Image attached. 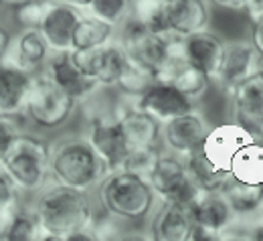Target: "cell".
Here are the masks:
<instances>
[{
    "mask_svg": "<svg viewBox=\"0 0 263 241\" xmlns=\"http://www.w3.org/2000/svg\"><path fill=\"white\" fill-rule=\"evenodd\" d=\"M21 205V191L0 162V211H14Z\"/></svg>",
    "mask_w": 263,
    "mask_h": 241,
    "instance_id": "35",
    "label": "cell"
},
{
    "mask_svg": "<svg viewBox=\"0 0 263 241\" xmlns=\"http://www.w3.org/2000/svg\"><path fill=\"white\" fill-rule=\"evenodd\" d=\"M211 23L209 0H166V33L172 36L206 31Z\"/></svg>",
    "mask_w": 263,
    "mask_h": 241,
    "instance_id": "17",
    "label": "cell"
},
{
    "mask_svg": "<svg viewBox=\"0 0 263 241\" xmlns=\"http://www.w3.org/2000/svg\"><path fill=\"white\" fill-rule=\"evenodd\" d=\"M81 8L71 6L63 0H49L39 31L49 43L53 53H67L71 51V36L73 29L81 16Z\"/></svg>",
    "mask_w": 263,
    "mask_h": 241,
    "instance_id": "15",
    "label": "cell"
},
{
    "mask_svg": "<svg viewBox=\"0 0 263 241\" xmlns=\"http://www.w3.org/2000/svg\"><path fill=\"white\" fill-rule=\"evenodd\" d=\"M51 53L53 51L49 43L45 41V36L39 29H23L16 36H12L10 47L6 55L2 57V61L23 71L34 73L41 65H45Z\"/></svg>",
    "mask_w": 263,
    "mask_h": 241,
    "instance_id": "20",
    "label": "cell"
},
{
    "mask_svg": "<svg viewBox=\"0 0 263 241\" xmlns=\"http://www.w3.org/2000/svg\"><path fill=\"white\" fill-rule=\"evenodd\" d=\"M98 187L101 209L114 219L140 221L148 217L154 209L156 195L148 178L142 174L116 169L107 172Z\"/></svg>",
    "mask_w": 263,
    "mask_h": 241,
    "instance_id": "3",
    "label": "cell"
},
{
    "mask_svg": "<svg viewBox=\"0 0 263 241\" xmlns=\"http://www.w3.org/2000/svg\"><path fill=\"white\" fill-rule=\"evenodd\" d=\"M249 140H255V138L251 136L249 132H245L237 122H233V124L211 128L206 138L200 144V150L213 164L229 171V162L233 158V154L243 144H247Z\"/></svg>",
    "mask_w": 263,
    "mask_h": 241,
    "instance_id": "22",
    "label": "cell"
},
{
    "mask_svg": "<svg viewBox=\"0 0 263 241\" xmlns=\"http://www.w3.org/2000/svg\"><path fill=\"white\" fill-rule=\"evenodd\" d=\"M63 2L71 4V6H77V8H81V10H85L87 4H89V0H63Z\"/></svg>",
    "mask_w": 263,
    "mask_h": 241,
    "instance_id": "42",
    "label": "cell"
},
{
    "mask_svg": "<svg viewBox=\"0 0 263 241\" xmlns=\"http://www.w3.org/2000/svg\"><path fill=\"white\" fill-rule=\"evenodd\" d=\"M23 2H29V0H4V4H10L12 8L18 6V4H23Z\"/></svg>",
    "mask_w": 263,
    "mask_h": 241,
    "instance_id": "43",
    "label": "cell"
},
{
    "mask_svg": "<svg viewBox=\"0 0 263 241\" xmlns=\"http://www.w3.org/2000/svg\"><path fill=\"white\" fill-rule=\"evenodd\" d=\"M195 229L189 207L162 203L150 223V237L156 241H189Z\"/></svg>",
    "mask_w": 263,
    "mask_h": 241,
    "instance_id": "23",
    "label": "cell"
},
{
    "mask_svg": "<svg viewBox=\"0 0 263 241\" xmlns=\"http://www.w3.org/2000/svg\"><path fill=\"white\" fill-rule=\"evenodd\" d=\"M229 96L233 120L255 140H263V69L239 81Z\"/></svg>",
    "mask_w": 263,
    "mask_h": 241,
    "instance_id": "9",
    "label": "cell"
},
{
    "mask_svg": "<svg viewBox=\"0 0 263 241\" xmlns=\"http://www.w3.org/2000/svg\"><path fill=\"white\" fill-rule=\"evenodd\" d=\"M158 152H160L158 146L156 148H130L128 154L124 156L120 169L136 172V174H142V176H148V172L152 169Z\"/></svg>",
    "mask_w": 263,
    "mask_h": 241,
    "instance_id": "33",
    "label": "cell"
},
{
    "mask_svg": "<svg viewBox=\"0 0 263 241\" xmlns=\"http://www.w3.org/2000/svg\"><path fill=\"white\" fill-rule=\"evenodd\" d=\"M136 100L146 114H150L156 122H160V126L195 107V102L189 100L186 96H182L172 83L158 81V79L154 83H150L140 96H136Z\"/></svg>",
    "mask_w": 263,
    "mask_h": 241,
    "instance_id": "14",
    "label": "cell"
},
{
    "mask_svg": "<svg viewBox=\"0 0 263 241\" xmlns=\"http://www.w3.org/2000/svg\"><path fill=\"white\" fill-rule=\"evenodd\" d=\"M10 41H12V34L0 25V61H2V57L6 55V51H8V47H10Z\"/></svg>",
    "mask_w": 263,
    "mask_h": 241,
    "instance_id": "39",
    "label": "cell"
},
{
    "mask_svg": "<svg viewBox=\"0 0 263 241\" xmlns=\"http://www.w3.org/2000/svg\"><path fill=\"white\" fill-rule=\"evenodd\" d=\"M107 174V166L85 138L69 136L51 146L49 176L57 184L89 193Z\"/></svg>",
    "mask_w": 263,
    "mask_h": 241,
    "instance_id": "2",
    "label": "cell"
},
{
    "mask_svg": "<svg viewBox=\"0 0 263 241\" xmlns=\"http://www.w3.org/2000/svg\"><path fill=\"white\" fill-rule=\"evenodd\" d=\"M223 195L237 217L253 215L263 209V182H243L231 176Z\"/></svg>",
    "mask_w": 263,
    "mask_h": 241,
    "instance_id": "27",
    "label": "cell"
},
{
    "mask_svg": "<svg viewBox=\"0 0 263 241\" xmlns=\"http://www.w3.org/2000/svg\"><path fill=\"white\" fill-rule=\"evenodd\" d=\"M130 18L142 23L144 27L166 33V0H132Z\"/></svg>",
    "mask_w": 263,
    "mask_h": 241,
    "instance_id": "30",
    "label": "cell"
},
{
    "mask_svg": "<svg viewBox=\"0 0 263 241\" xmlns=\"http://www.w3.org/2000/svg\"><path fill=\"white\" fill-rule=\"evenodd\" d=\"M120 27H122V36L118 43L126 51L128 59L142 67L150 69L156 77V71L166 59V53L170 47V34L156 33L130 16Z\"/></svg>",
    "mask_w": 263,
    "mask_h": 241,
    "instance_id": "8",
    "label": "cell"
},
{
    "mask_svg": "<svg viewBox=\"0 0 263 241\" xmlns=\"http://www.w3.org/2000/svg\"><path fill=\"white\" fill-rule=\"evenodd\" d=\"M249 41L259 51V55H263V16L257 18V21H253V29H251V39Z\"/></svg>",
    "mask_w": 263,
    "mask_h": 241,
    "instance_id": "38",
    "label": "cell"
},
{
    "mask_svg": "<svg viewBox=\"0 0 263 241\" xmlns=\"http://www.w3.org/2000/svg\"><path fill=\"white\" fill-rule=\"evenodd\" d=\"M182 160H184L189 176L197 182L200 191H204V193H223L225 191L227 182L231 180V172L227 169H221V166L213 164L202 154L200 148L193 150L186 156H182Z\"/></svg>",
    "mask_w": 263,
    "mask_h": 241,
    "instance_id": "24",
    "label": "cell"
},
{
    "mask_svg": "<svg viewBox=\"0 0 263 241\" xmlns=\"http://www.w3.org/2000/svg\"><path fill=\"white\" fill-rule=\"evenodd\" d=\"M83 138L98 152V156L107 166V172L120 169L124 156L130 150L120 124L116 122L111 114H98L96 118H91L87 126V134Z\"/></svg>",
    "mask_w": 263,
    "mask_h": 241,
    "instance_id": "11",
    "label": "cell"
},
{
    "mask_svg": "<svg viewBox=\"0 0 263 241\" xmlns=\"http://www.w3.org/2000/svg\"><path fill=\"white\" fill-rule=\"evenodd\" d=\"M211 130L204 116L195 107L182 116H176L160 126V140L164 142L166 150L178 156H186L193 150L200 148L202 140Z\"/></svg>",
    "mask_w": 263,
    "mask_h": 241,
    "instance_id": "12",
    "label": "cell"
},
{
    "mask_svg": "<svg viewBox=\"0 0 263 241\" xmlns=\"http://www.w3.org/2000/svg\"><path fill=\"white\" fill-rule=\"evenodd\" d=\"M51 146L34 134L18 132L0 160L21 193H39L49 182Z\"/></svg>",
    "mask_w": 263,
    "mask_h": 241,
    "instance_id": "4",
    "label": "cell"
},
{
    "mask_svg": "<svg viewBox=\"0 0 263 241\" xmlns=\"http://www.w3.org/2000/svg\"><path fill=\"white\" fill-rule=\"evenodd\" d=\"M130 6L132 0H89L85 12L120 27L130 16Z\"/></svg>",
    "mask_w": 263,
    "mask_h": 241,
    "instance_id": "32",
    "label": "cell"
},
{
    "mask_svg": "<svg viewBox=\"0 0 263 241\" xmlns=\"http://www.w3.org/2000/svg\"><path fill=\"white\" fill-rule=\"evenodd\" d=\"M209 2H215V4L229 8V10H241V0H209Z\"/></svg>",
    "mask_w": 263,
    "mask_h": 241,
    "instance_id": "40",
    "label": "cell"
},
{
    "mask_svg": "<svg viewBox=\"0 0 263 241\" xmlns=\"http://www.w3.org/2000/svg\"><path fill=\"white\" fill-rule=\"evenodd\" d=\"M47 2L49 0H29V2H23V4L14 6L16 23L23 29H39V25L43 21V14L47 10Z\"/></svg>",
    "mask_w": 263,
    "mask_h": 241,
    "instance_id": "34",
    "label": "cell"
},
{
    "mask_svg": "<svg viewBox=\"0 0 263 241\" xmlns=\"http://www.w3.org/2000/svg\"><path fill=\"white\" fill-rule=\"evenodd\" d=\"M259 69H263V55H259L251 41H231L225 43L221 67L215 81L231 91L239 81H243Z\"/></svg>",
    "mask_w": 263,
    "mask_h": 241,
    "instance_id": "13",
    "label": "cell"
},
{
    "mask_svg": "<svg viewBox=\"0 0 263 241\" xmlns=\"http://www.w3.org/2000/svg\"><path fill=\"white\" fill-rule=\"evenodd\" d=\"M33 211L39 217L45 239H93L89 225L96 217L85 191L53 182L43 187Z\"/></svg>",
    "mask_w": 263,
    "mask_h": 241,
    "instance_id": "1",
    "label": "cell"
},
{
    "mask_svg": "<svg viewBox=\"0 0 263 241\" xmlns=\"http://www.w3.org/2000/svg\"><path fill=\"white\" fill-rule=\"evenodd\" d=\"M77 102L53 83L45 73H33L31 87L25 103V118L45 130L61 128L69 122Z\"/></svg>",
    "mask_w": 263,
    "mask_h": 241,
    "instance_id": "5",
    "label": "cell"
},
{
    "mask_svg": "<svg viewBox=\"0 0 263 241\" xmlns=\"http://www.w3.org/2000/svg\"><path fill=\"white\" fill-rule=\"evenodd\" d=\"M229 172L243 182H263V140H249L231 158Z\"/></svg>",
    "mask_w": 263,
    "mask_h": 241,
    "instance_id": "26",
    "label": "cell"
},
{
    "mask_svg": "<svg viewBox=\"0 0 263 241\" xmlns=\"http://www.w3.org/2000/svg\"><path fill=\"white\" fill-rule=\"evenodd\" d=\"M154 81H156V77H154V73L150 69L142 67V65H138V63L128 59L126 67H124L118 83H116V87L126 96H140Z\"/></svg>",
    "mask_w": 263,
    "mask_h": 241,
    "instance_id": "31",
    "label": "cell"
},
{
    "mask_svg": "<svg viewBox=\"0 0 263 241\" xmlns=\"http://www.w3.org/2000/svg\"><path fill=\"white\" fill-rule=\"evenodd\" d=\"M241 10L249 16V21H257L263 16V0H241Z\"/></svg>",
    "mask_w": 263,
    "mask_h": 241,
    "instance_id": "37",
    "label": "cell"
},
{
    "mask_svg": "<svg viewBox=\"0 0 263 241\" xmlns=\"http://www.w3.org/2000/svg\"><path fill=\"white\" fill-rule=\"evenodd\" d=\"M116 25H109L89 12H81L73 36H71V49H96L101 45H107L116 39Z\"/></svg>",
    "mask_w": 263,
    "mask_h": 241,
    "instance_id": "25",
    "label": "cell"
},
{
    "mask_svg": "<svg viewBox=\"0 0 263 241\" xmlns=\"http://www.w3.org/2000/svg\"><path fill=\"white\" fill-rule=\"evenodd\" d=\"M180 43H182V53H184L186 63L200 69L202 73L211 77V81H215L219 67H221L225 41L211 31H200V33L182 36Z\"/></svg>",
    "mask_w": 263,
    "mask_h": 241,
    "instance_id": "18",
    "label": "cell"
},
{
    "mask_svg": "<svg viewBox=\"0 0 263 241\" xmlns=\"http://www.w3.org/2000/svg\"><path fill=\"white\" fill-rule=\"evenodd\" d=\"M146 178H148L154 195L162 203L189 207L202 193L197 187V182L189 176L182 156L168 152V150L158 152Z\"/></svg>",
    "mask_w": 263,
    "mask_h": 241,
    "instance_id": "6",
    "label": "cell"
},
{
    "mask_svg": "<svg viewBox=\"0 0 263 241\" xmlns=\"http://www.w3.org/2000/svg\"><path fill=\"white\" fill-rule=\"evenodd\" d=\"M18 134V128L14 124V120H8V118H0V160L4 158L6 150L10 148L12 140Z\"/></svg>",
    "mask_w": 263,
    "mask_h": 241,
    "instance_id": "36",
    "label": "cell"
},
{
    "mask_svg": "<svg viewBox=\"0 0 263 241\" xmlns=\"http://www.w3.org/2000/svg\"><path fill=\"white\" fill-rule=\"evenodd\" d=\"M189 213L197 227L215 231L221 237L237 217L223 193H204V191L189 205Z\"/></svg>",
    "mask_w": 263,
    "mask_h": 241,
    "instance_id": "21",
    "label": "cell"
},
{
    "mask_svg": "<svg viewBox=\"0 0 263 241\" xmlns=\"http://www.w3.org/2000/svg\"><path fill=\"white\" fill-rule=\"evenodd\" d=\"M33 73L0 61V118H25V103Z\"/></svg>",
    "mask_w": 263,
    "mask_h": 241,
    "instance_id": "19",
    "label": "cell"
},
{
    "mask_svg": "<svg viewBox=\"0 0 263 241\" xmlns=\"http://www.w3.org/2000/svg\"><path fill=\"white\" fill-rule=\"evenodd\" d=\"M168 83H172L182 96H186L189 100L195 102L198 98H202L206 94V89L211 87V77L206 73H202L200 69L184 63L170 75Z\"/></svg>",
    "mask_w": 263,
    "mask_h": 241,
    "instance_id": "29",
    "label": "cell"
},
{
    "mask_svg": "<svg viewBox=\"0 0 263 241\" xmlns=\"http://www.w3.org/2000/svg\"><path fill=\"white\" fill-rule=\"evenodd\" d=\"M53 83H57L65 94H69L77 103L87 102L98 94L99 87L93 79L83 75L75 67L69 59L67 53H55V57H49L45 61V71H43Z\"/></svg>",
    "mask_w": 263,
    "mask_h": 241,
    "instance_id": "16",
    "label": "cell"
},
{
    "mask_svg": "<svg viewBox=\"0 0 263 241\" xmlns=\"http://www.w3.org/2000/svg\"><path fill=\"white\" fill-rule=\"evenodd\" d=\"M2 4H4V0H0V6H2Z\"/></svg>",
    "mask_w": 263,
    "mask_h": 241,
    "instance_id": "44",
    "label": "cell"
},
{
    "mask_svg": "<svg viewBox=\"0 0 263 241\" xmlns=\"http://www.w3.org/2000/svg\"><path fill=\"white\" fill-rule=\"evenodd\" d=\"M249 237H253V239H263V221H259L257 225H253Z\"/></svg>",
    "mask_w": 263,
    "mask_h": 241,
    "instance_id": "41",
    "label": "cell"
},
{
    "mask_svg": "<svg viewBox=\"0 0 263 241\" xmlns=\"http://www.w3.org/2000/svg\"><path fill=\"white\" fill-rule=\"evenodd\" d=\"M71 63L83 75L93 79L99 87H116L122 71L128 63V55L118 41L96 49H71L67 51Z\"/></svg>",
    "mask_w": 263,
    "mask_h": 241,
    "instance_id": "7",
    "label": "cell"
},
{
    "mask_svg": "<svg viewBox=\"0 0 263 241\" xmlns=\"http://www.w3.org/2000/svg\"><path fill=\"white\" fill-rule=\"evenodd\" d=\"M0 239H25V241H36L45 239L43 227L39 223V217L33 209H23L18 207L14 215L10 217L8 225L0 233Z\"/></svg>",
    "mask_w": 263,
    "mask_h": 241,
    "instance_id": "28",
    "label": "cell"
},
{
    "mask_svg": "<svg viewBox=\"0 0 263 241\" xmlns=\"http://www.w3.org/2000/svg\"><path fill=\"white\" fill-rule=\"evenodd\" d=\"M111 116L120 124L130 148H156L160 142V122L146 114L136 96L122 94L120 102L114 105Z\"/></svg>",
    "mask_w": 263,
    "mask_h": 241,
    "instance_id": "10",
    "label": "cell"
}]
</instances>
